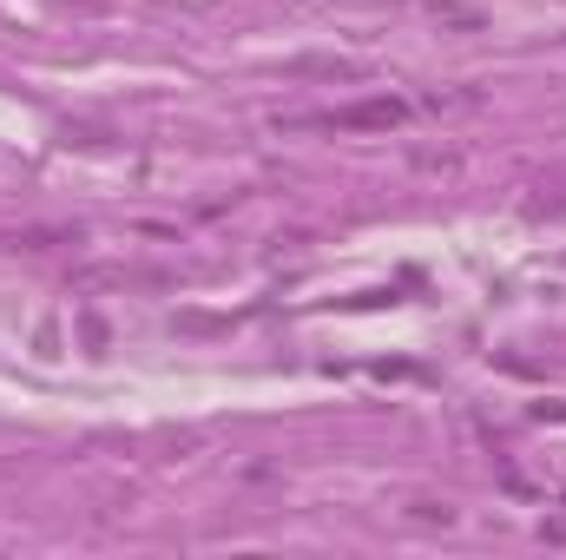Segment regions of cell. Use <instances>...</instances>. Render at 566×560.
I'll return each mask as SVG.
<instances>
[{
	"label": "cell",
	"mask_w": 566,
	"mask_h": 560,
	"mask_svg": "<svg viewBox=\"0 0 566 560\" xmlns=\"http://www.w3.org/2000/svg\"><path fill=\"white\" fill-rule=\"evenodd\" d=\"M402 120V100H369V106H349V113H323L316 126H396Z\"/></svg>",
	"instance_id": "1"
}]
</instances>
